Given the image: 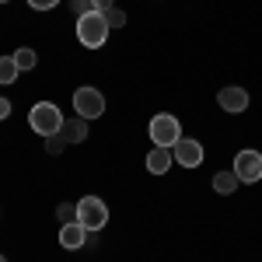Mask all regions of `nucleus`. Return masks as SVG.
Returning <instances> with one entry per match:
<instances>
[{"mask_svg": "<svg viewBox=\"0 0 262 262\" xmlns=\"http://www.w3.org/2000/svg\"><path fill=\"white\" fill-rule=\"evenodd\" d=\"M63 112L53 105V101H39V105H32V112H28V126L39 133V137H56L63 133Z\"/></svg>", "mask_w": 262, "mask_h": 262, "instance_id": "1", "label": "nucleus"}, {"mask_svg": "<svg viewBox=\"0 0 262 262\" xmlns=\"http://www.w3.org/2000/svg\"><path fill=\"white\" fill-rule=\"evenodd\" d=\"M108 21H105V14L101 11H88L84 18H77V39H81V46H88V49H101L105 46V39H108Z\"/></svg>", "mask_w": 262, "mask_h": 262, "instance_id": "2", "label": "nucleus"}, {"mask_svg": "<svg viewBox=\"0 0 262 262\" xmlns=\"http://www.w3.org/2000/svg\"><path fill=\"white\" fill-rule=\"evenodd\" d=\"M147 133H150L154 147H168V150L182 140V126L171 112H158V116L150 119V126H147Z\"/></svg>", "mask_w": 262, "mask_h": 262, "instance_id": "3", "label": "nucleus"}, {"mask_svg": "<svg viewBox=\"0 0 262 262\" xmlns=\"http://www.w3.org/2000/svg\"><path fill=\"white\" fill-rule=\"evenodd\" d=\"M77 224H81L84 231L98 234L101 227L108 224V206H105L98 196H84V200L77 203Z\"/></svg>", "mask_w": 262, "mask_h": 262, "instance_id": "4", "label": "nucleus"}, {"mask_svg": "<svg viewBox=\"0 0 262 262\" xmlns=\"http://www.w3.org/2000/svg\"><path fill=\"white\" fill-rule=\"evenodd\" d=\"M74 108H77L81 119H98L105 112V95L98 88H77L74 91Z\"/></svg>", "mask_w": 262, "mask_h": 262, "instance_id": "5", "label": "nucleus"}, {"mask_svg": "<svg viewBox=\"0 0 262 262\" xmlns=\"http://www.w3.org/2000/svg\"><path fill=\"white\" fill-rule=\"evenodd\" d=\"M234 175L242 182H259L262 179V154L259 150H242L234 158Z\"/></svg>", "mask_w": 262, "mask_h": 262, "instance_id": "6", "label": "nucleus"}, {"mask_svg": "<svg viewBox=\"0 0 262 262\" xmlns=\"http://www.w3.org/2000/svg\"><path fill=\"white\" fill-rule=\"evenodd\" d=\"M171 158H175L182 168H196V164H203V143L182 137V140L171 147Z\"/></svg>", "mask_w": 262, "mask_h": 262, "instance_id": "7", "label": "nucleus"}, {"mask_svg": "<svg viewBox=\"0 0 262 262\" xmlns=\"http://www.w3.org/2000/svg\"><path fill=\"white\" fill-rule=\"evenodd\" d=\"M217 105H221L224 112H245L248 108V91L245 88H221V95H217Z\"/></svg>", "mask_w": 262, "mask_h": 262, "instance_id": "8", "label": "nucleus"}, {"mask_svg": "<svg viewBox=\"0 0 262 262\" xmlns=\"http://www.w3.org/2000/svg\"><path fill=\"white\" fill-rule=\"evenodd\" d=\"M88 238H91V234H88L77 221H70V224H63V227H60V245H63V248H70V252L81 248V245H88Z\"/></svg>", "mask_w": 262, "mask_h": 262, "instance_id": "9", "label": "nucleus"}, {"mask_svg": "<svg viewBox=\"0 0 262 262\" xmlns=\"http://www.w3.org/2000/svg\"><path fill=\"white\" fill-rule=\"evenodd\" d=\"M171 164H175V158H171L168 147H154V150L147 154V171H150V175H164Z\"/></svg>", "mask_w": 262, "mask_h": 262, "instance_id": "10", "label": "nucleus"}, {"mask_svg": "<svg viewBox=\"0 0 262 262\" xmlns=\"http://www.w3.org/2000/svg\"><path fill=\"white\" fill-rule=\"evenodd\" d=\"M63 137H67V143H84L88 140V119H70V122H63Z\"/></svg>", "mask_w": 262, "mask_h": 262, "instance_id": "11", "label": "nucleus"}, {"mask_svg": "<svg viewBox=\"0 0 262 262\" xmlns=\"http://www.w3.org/2000/svg\"><path fill=\"white\" fill-rule=\"evenodd\" d=\"M238 185H242V179L234 175V168H231V171H217V175H213V189H217L221 196H231Z\"/></svg>", "mask_w": 262, "mask_h": 262, "instance_id": "12", "label": "nucleus"}, {"mask_svg": "<svg viewBox=\"0 0 262 262\" xmlns=\"http://www.w3.org/2000/svg\"><path fill=\"white\" fill-rule=\"evenodd\" d=\"M18 63H14V56H0V84H11L18 81Z\"/></svg>", "mask_w": 262, "mask_h": 262, "instance_id": "13", "label": "nucleus"}, {"mask_svg": "<svg viewBox=\"0 0 262 262\" xmlns=\"http://www.w3.org/2000/svg\"><path fill=\"white\" fill-rule=\"evenodd\" d=\"M14 63H18V70H35L39 56H35V49H18L14 53Z\"/></svg>", "mask_w": 262, "mask_h": 262, "instance_id": "14", "label": "nucleus"}, {"mask_svg": "<svg viewBox=\"0 0 262 262\" xmlns=\"http://www.w3.org/2000/svg\"><path fill=\"white\" fill-rule=\"evenodd\" d=\"M101 14L108 21V28H122V25H126V14H122L119 7H108V11H101Z\"/></svg>", "mask_w": 262, "mask_h": 262, "instance_id": "15", "label": "nucleus"}, {"mask_svg": "<svg viewBox=\"0 0 262 262\" xmlns=\"http://www.w3.org/2000/svg\"><path fill=\"white\" fill-rule=\"evenodd\" d=\"M56 217H60L63 224L77 221V206H74V203H60V206H56Z\"/></svg>", "mask_w": 262, "mask_h": 262, "instance_id": "16", "label": "nucleus"}, {"mask_svg": "<svg viewBox=\"0 0 262 262\" xmlns=\"http://www.w3.org/2000/svg\"><path fill=\"white\" fill-rule=\"evenodd\" d=\"M63 147H67V137H63V133L46 137V150H49V154H63Z\"/></svg>", "mask_w": 262, "mask_h": 262, "instance_id": "17", "label": "nucleus"}, {"mask_svg": "<svg viewBox=\"0 0 262 262\" xmlns=\"http://www.w3.org/2000/svg\"><path fill=\"white\" fill-rule=\"evenodd\" d=\"M70 7H74V14H77V18H84L88 11H95V7H91V0H70Z\"/></svg>", "mask_w": 262, "mask_h": 262, "instance_id": "18", "label": "nucleus"}, {"mask_svg": "<svg viewBox=\"0 0 262 262\" xmlns=\"http://www.w3.org/2000/svg\"><path fill=\"white\" fill-rule=\"evenodd\" d=\"M60 0H28V7H35V11H53Z\"/></svg>", "mask_w": 262, "mask_h": 262, "instance_id": "19", "label": "nucleus"}, {"mask_svg": "<svg viewBox=\"0 0 262 262\" xmlns=\"http://www.w3.org/2000/svg\"><path fill=\"white\" fill-rule=\"evenodd\" d=\"M91 7L95 11H108V7H116V0H91Z\"/></svg>", "mask_w": 262, "mask_h": 262, "instance_id": "20", "label": "nucleus"}, {"mask_svg": "<svg viewBox=\"0 0 262 262\" xmlns=\"http://www.w3.org/2000/svg\"><path fill=\"white\" fill-rule=\"evenodd\" d=\"M7 116H11V101L0 98V119H7Z\"/></svg>", "mask_w": 262, "mask_h": 262, "instance_id": "21", "label": "nucleus"}, {"mask_svg": "<svg viewBox=\"0 0 262 262\" xmlns=\"http://www.w3.org/2000/svg\"><path fill=\"white\" fill-rule=\"evenodd\" d=\"M0 262H7V259H4V255H0Z\"/></svg>", "mask_w": 262, "mask_h": 262, "instance_id": "22", "label": "nucleus"}, {"mask_svg": "<svg viewBox=\"0 0 262 262\" xmlns=\"http://www.w3.org/2000/svg\"><path fill=\"white\" fill-rule=\"evenodd\" d=\"M0 4H7V0H0Z\"/></svg>", "mask_w": 262, "mask_h": 262, "instance_id": "23", "label": "nucleus"}]
</instances>
